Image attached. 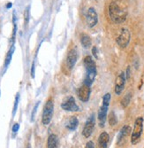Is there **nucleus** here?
Wrapping results in <instances>:
<instances>
[{
	"label": "nucleus",
	"mask_w": 144,
	"mask_h": 148,
	"mask_svg": "<svg viewBox=\"0 0 144 148\" xmlns=\"http://www.w3.org/2000/svg\"><path fill=\"white\" fill-rule=\"evenodd\" d=\"M81 44L84 48H88L91 45V39L87 34H82L81 36Z\"/></svg>",
	"instance_id": "obj_17"
},
{
	"label": "nucleus",
	"mask_w": 144,
	"mask_h": 148,
	"mask_svg": "<svg viewBox=\"0 0 144 148\" xmlns=\"http://www.w3.org/2000/svg\"><path fill=\"white\" fill-rule=\"evenodd\" d=\"M142 126H143V119L141 117H138L135 121L134 128L132 133V138H131V143L133 145H136L141 138V135L142 132Z\"/></svg>",
	"instance_id": "obj_5"
},
{
	"label": "nucleus",
	"mask_w": 144,
	"mask_h": 148,
	"mask_svg": "<svg viewBox=\"0 0 144 148\" xmlns=\"http://www.w3.org/2000/svg\"><path fill=\"white\" fill-rule=\"evenodd\" d=\"M95 125H96V119H95V116L94 114L92 116H90L85 123V126L83 128V130H82V135L84 138H88L91 135H92V133L94 131V129H95Z\"/></svg>",
	"instance_id": "obj_8"
},
{
	"label": "nucleus",
	"mask_w": 144,
	"mask_h": 148,
	"mask_svg": "<svg viewBox=\"0 0 144 148\" xmlns=\"http://www.w3.org/2000/svg\"><path fill=\"white\" fill-rule=\"evenodd\" d=\"M83 63L87 70V75L84 81V84L90 86L94 82L96 75V66L91 56H86L83 60Z\"/></svg>",
	"instance_id": "obj_2"
},
{
	"label": "nucleus",
	"mask_w": 144,
	"mask_h": 148,
	"mask_svg": "<svg viewBox=\"0 0 144 148\" xmlns=\"http://www.w3.org/2000/svg\"><path fill=\"white\" fill-rule=\"evenodd\" d=\"M61 107L64 110L69 112H77L80 110V107L78 106L74 98L72 96L67 98L63 101V103L61 104Z\"/></svg>",
	"instance_id": "obj_7"
},
{
	"label": "nucleus",
	"mask_w": 144,
	"mask_h": 148,
	"mask_svg": "<svg viewBox=\"0 0 144 148\" xmlns=\"http://www.w3.org/2000/svg\"><path fill=\"white\" fill-rule=\"evenodd\" d=\"M90 86H88L86 84H83L82 86H81L79 89H78L77 94L78 97H79L80 100L82 102H87L89 99L90 97Z\"/></svg>",
	"instance_id": "obj_10"
},
{
	"label": "nucleus",
	"mask_w": 144,
	"mask_h": 148,
	"mask_svg": "<svg viewBox=\"0 0 144 148\" xmlns=\"http://www.w3.org/2000/svg\"><path fill=\"white\" fill-rule=\"evenodd\" d=\"M92 52H93V55H94L96 58H97V49H96V47H93Z\"/></svg>",
	"instance_id": "obj_26"
},
{
	"label": "nucleus",
	"mask_w": 144,
	"mask_h": 148,
	"mask_svg": "<svg viewBox=\"0 0 144 148\" xmlns=\"http://www.w3.org/2000/svg\"><path fill=\"white\" fill-rule=\"evenodd\" d=\"M111 94L106 93L103 98V104L99 109L98 112V121H99V125L101 128L104 126V123L106 122V117H107V112H108V107L111 101Z\"/></svg>",
	"instance_id": "obj_3"
},
{
	"label": "nucleus",
	"mask_w": 144,
	"mask_h": 148,
	"mask_svg": "<svg viewBox=\"0 0 144 148\" xmlns=\"http://www.w3.org/2000/svg\"><path fill=\"white\" fill-rule=\"evenodd\" d=\"M130 132H131V127L130 126H124L119 134V137H118V143L119 144L121 143V141L124 140L129 135Z\"/></svg>",
	"instance_id": "obj_15"
},
{
	"label": "nucleus",
	"mask_w": 144,
	"mask_h": 148,
	"mask_svg": "<svg viewBox=\"0 0 144 148\" xmlns=\"http://www.w3.org/2000/svg\"><path fill=\"white\" fill-rule=\"evenodd\" d=\"M24 18H25V25H27L28 22H29V8H27V9L25 10Z\"/></svg>",
	"instance_id": "obj_22"
},
{
	"label": "nucleus",
	"mask_w": 144,
	"mask_h": 148,
	"mask_svg": "<svg viewBox=\"0 0 144 148\" xmlns=\"http://www.w3.org/2000/svg\"><path fill=\"white\" fill-rule=\"evenodd\" d=\"M126 84V75L125 73H121L116 79L115 83V93L117 95H120L121 92L123 91Z\"/></svg>",
	"instance_id": "obj_11"
},
{
	"label": "nucleus",
	"mask_w": 144,
	"mask_h": 148,
	"mask_svg": "<svg viewBox=\"0 0 144 148\" xmlns=\"http://www.w3.org/2000/svg\"><path fill=\"white\" fill-rule=\"evenodd\" d=\"M53 110H54V103L52 101V99H49L44 107H43V123L44 125H48L53 116Z\"/></svg>",
	"instance_id": "obj_4"
},
{
	"label": "nucleus",
	"mask_w": 144,
	"mask_h": 148,
	"mask_svg": "<svg viewBox=\"0 0 144 148\" xmlns=\"http://www.w3.org/2000/svg\"><path fill=\"white\" fill-rule=\"evenodd\" d=\"M110 140L109 134L107 132H102L98 138V147L97 148H107L108 142Z\"/></svg>",
	"instance_id": "obj_13"
},
{
	"label": "nucleus",
	"mask_w": 144,
	"mask_h": 148,
	"mask_svg": "<svg viewBox=\"0 0 144 148\" xmlns=\"http://www.w3.org/2000/svg\"><path fill=\"white\" fill-rule=\"evenodd\" d=\"M130 37H131L130 31L127 29L123 28L121 29L119 36L117 37V40H116L117 44L121 48H126L130 42Z\"/></svg>",
	"instance_id": "obj_6"
},
{
	"label": "nucleus",
	"mask_w": 144,
	"mask_h": 148,
	"mask_svg": "<svg viewBox=\"0 0 144 148\" xmlns=\"http://www.w3.org/2000/svg\"><path fill=\"white\" fill-rule=\"evenodd\" d=\"M98 21V16L97 13L95 10V8L90 7L86 14V22L88 28H94V27L97 24Z\"/></svg>",
	"instance_id": "obj_9"
},
{
	"label": "nucleus",
	"mask_w": 144,
	"mask_h": 148,
	"mask_svg": "<svg viewBox=\"0 0 144 148\" xmlns=\"http://www.w3.org/2000/svg\"><path fill=\"white\" fill-rule=\"evenodd\" d=\"M58 138L55 134H51L48 138L47 148H58Z\"/></svg>",
	"instance_id": "obj_14"
},
{
	"label": "nucleus",
	"mask_w": 144,
	"mask_h": 148,
	"mask_svg": "<svg viewBox=\"0 0 144 148\" xmlns=\"http://www.w3.org/2000/svg\"><path fill=\"white\" fill-rule=\"evenodd\" d=\"M130 100H131V93L129 92V93L126 94V96L123 98V99H122V101H121L122 106H123L124 107L127 106L128 104L130 103Z\"/></svg>",
	"instance_id": "obj_20"
},
{
	"label": "nucleus",
	"mask_w": 144,
	"mask_h": 148,
	"mask_svg": "<svg viewBox=\"0 0 144 148\" xmlns=\"http://www.w3.org/2000/svg\"><path fill=\"white\" fill-rule=\"evenodd\" d=\"M11 6H12V3H8V5H7L6 7H7V8H10Z\"/></svg>",
	"instance_id": "obj_28"
},
{
	"label": "nucleus",
	"mask_w": 144,
	"mask_h": 148,
	"mask_svg": "<svg viewBox=\"0 0 144 148\" xmlns=\"http://www.w3.org/2000/svg\"><path fill=\"white\" fill-rule=\"evenodd\" d=\"M117 123H118L117 117H116L114 112H111V113L110 114V115H109V123H110V125L114 126V125L117 124Z\"/></svg>",
	"instance_id": "obj_19"
},
{
	"label": "nucleus",
	"mask_w": 144,
	"mask_h": 148,
	"mask_svg": "<svg viewBox=\"0 0 144 148\" xmlns=\"http://www.w3.org/2000/svg\"><path fill=\"white\" fill-rule=\"evenodd\" d=\"M19 99H20V94L18 93L15 98V102H14V110H12V116H14L16 112H17V108H18V104H19Z\"/></svg>",
	"instance_id": "obj_21"
},
{
	"label": "nucleus",
	"mask_w": 144,
	"mask_h": 148,
	"mask_svg": "<svg viewBox=\"0 0 144 148\" xmlns=\"http://www.w3.org/2000/svg\"><path fill=\"white\" fill-rule=\"evenodd\" d=\"M39 104H40V102H37L34 107V109H33V112H32V114H31V121L33 122L34 119H35V114H36V111H37V108H38V106Z\"/></svg>",
	"instance_id": "obj_23"
},
{
	"label": "nucleus",
	"mask_w": 144,
	"mask_h": 148,
	"mask_svg": "<svg viewBox=\"0 0 144 148\" xmlns=\"http://www.w3.org/2000/svg\"><path fill=\"white\" fill-rule=\"evenodd\" d=\"M31 75H32V77H34L35 76V64L33 63V65H32V69H31Z\"/></svg>",
	"instance_id": "obj_27"
},
{
	"label": "nucleus",
	"mask_w": 144,
	"mask_h": 148,
	"mask_svg": "<svg viewBox=\"0 0 144 148\" xmlns=\"http://www.w3.org/2000/svg\"><path fill=\"white\" fill-rule=\"evenodd\" d=\"M109 14L112 21L115 23H122L127 16L126 5L120 0L112 1L109 5Z\"/></svg>",
	"instance_id": "obj_1"
},
{
	"label": "nucleus",
	"mask_w": 144,
	"mask_h": 148,
	"mask_svg": "<svg viewBox=\"0 0 144 148\" xmlns=\"http://www.w3.org/2000/svg\"><path fill=\"white\" fill-rule=\"evenodd\" d=\"M77 60V51L75 49H71L67 57V65L69 69H72Z\"/></svg>",
	"instance_id": "obj_12"
},
{
	"label": "nucleus",
	"mask_w": 144,
	"mask_h": 148,
	"mask_svg": "<svg viewBox=\"0 0 144 148\" xmlns=\"http://www.w3.org/2000/svg\"><path fill=\"white\" fill-rule=\"evenodd\" d=\"M14 47L12 46V48L10 49V51H8L7 55L5 57V68L6 69L8 65L10 64L11 60H12V53H14Z\"/></svg>",
	"instance_id": "obj_18"
},
{
	"label": "nucleus",
	"mask_w": 144,
	"mask_h": 148,
	"mask_svg": "<svg viewBox=\"0 0 144 148\" xmlns=\"http://www.w3.org/2000/svg\"><path fill=\"white\" fill-rule=\"evenodd\" d=\"M78 125H79V121H78L77 117L73 116V117L70 118L69 122L67 123V128L68 130H74L77 129Z\"/></svg>",
	"instance_id": "obj_16"
},
{
	"label": "nucleus",
	"mask_w": 144,
	"mask_h": 148,
	"mask_svg": "<svg viewBox=\"0 0 144 148\" xmlns=\"http://www.w3.org/2000/svg\"><path fill=\"white\" fill-rule=\"evenodd\" d=\"M19 129H20V124H19V123H15V124L14 125V127H12V132H14V133H16V132L19 130Z\"/></svg>",
	"instance_id": "obj_25"
},
{
	"label": "nucleus",
	"mask_w": 144,
	"mask_h": 148,
	"mask_svg": "<svg viewBox=\"0 0 144 148\" xmlns=\"http://www.w3.org/2000/svg\"><path fill=\"white\" fill-rule=\"evenodd\" d=\"M85 148H95V144H94V142H92V141H88V142L86 144Z\"/></svg>",
	"instance_id": "obj_24"
}]
</instances>
